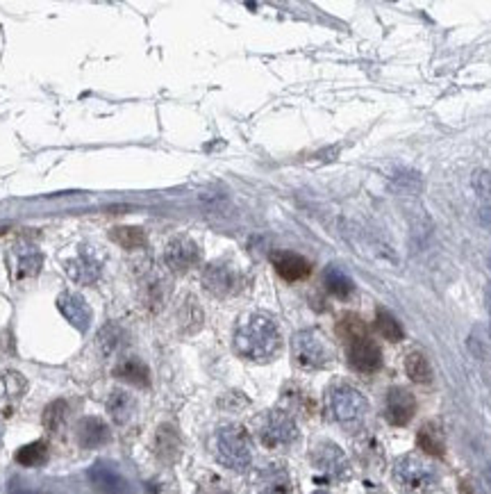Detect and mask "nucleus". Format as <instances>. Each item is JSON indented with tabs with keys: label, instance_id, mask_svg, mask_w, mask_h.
Returning <instances> with one entry per match:
<instances>
[{
	"label": "nucleus",
	"instance_id": "f257e3e1",
	"mask_svg": "<svg viewBox=\"0 0 491 494\" xmlns=\"http://www.w3.org/2000/svg\"><path fill=\"white\" fill-rule=\"evenodd\" d=\"M280 330L275 321L266 315L253 312L239 319L235 328V351L246 360L266 362L280 351Z\"/></svg>",
	"mask_w": 491,
	"mask_h": 494
},
{
	"label": "nucleus",
	"instance_id": "f03ea898",
	"mask_svg": "<svg viewBox=\"0 0 491 494\" xmlns=\"http://www.w3.org/2000/svg\"><path fill=\"white\" fill-rule=\"evenodd\" d=\"M214 451L216 461L232 469V472H246L253 463V446L248 433L241 426H235V424L218 429L214 438Z\"/></svg>",
	"mask_w": 491,
	"mask_h": 494
},
{
	"label": "nucleus",
	"instance_id": "7ed1b4c3",
	"mask_svg": "<svg viewBox=\"0 0 491 494\" xmlns=\"http://www.w3.org/2000/svg\"><path fill=\"white\" fill-rule=\"evenodd\" d=\"M369 410V404L364 394L348 383H334L327 389V412L332 415L334 421L342 426H353V424L361 421Z\"/></svg>",
	"mask_w": 491,
	"mask_h": 494
},
{
	"label": "nucleus",
	"instance_id": "20e7f679",
	"mask_svg": "<svg viewBox=\"0 0 491 494\" xmlns=\"http://www.w3.org/2000/svg\"><path fill=\"white\" fill-rule=\"evenodd\" d=\"M394 478L405 492L428 494L437 485V469L421 456H403L394 465Z\"/></svg>",
	"mask_w": 491,
	"mask_h": 494
},
{
	"label": "nucleus",
	"instance_id": "39448f33",
	"mask_svg": "<svg viewBox=\"0 0 491 494\" xmlns=\"http://www.w3.org/2000/svg\"><path fill=\"white\" fill-rule=\"evenodd\" d=\"M291 353L300 369H323L332 360V353L327 349L325 340L317 330H298L291 340Z\"/></svg>",
	"mask_w": 491,
	"mask_h": 494
},
{
	"label": "nucleus",
	"instance_id": "423d86ee",
	"mask_svg": "<svg viewBox=\"0 0 491 494\" xmlns=\"http://www.w3.org/2000/svg\"><path fill=\"white\" fill-rule=\"evenodd\" d=\"M298 438V426L294 417L285 410H271L266 412L260 421V442L266 449H283Z\"/></svg>",
	"mask_w": 491,
	"mask_h": 494
},
{
	"label": "nucleus",
	"instance_id": "0eeeda50",
	"mask_svg": "<svg viewBox=\"0 0 491 494\" xmlns=\"http://www.w3.org/2000/svg\"><path fill=\"white\" fill-rule=\"evenodd\" d=\"M203 285L214 296H230L241 287V275L228 262H212L203 271Z\"/></svg>",
	"mask_w": 491,
	"mask_h": 494
},
{
	"label": "nucleus",
	"instance_id": "6e6552de",
	"mask_svg": "<svg viewBox=\"0 0 491 494\" xmlns=\"http://www.w3.org/2000/svg\"><path fill=\"white\" fill-rule=\"evenodd\" d=\"M201 260V248L189 237H175L164 248V264L173 273H184L191 267H196Z\"/></svg>",
	"mask_w": 491,
	"mask_h": 494
},
{
	"label": "nucleus",
	"instance_id": "1a4fd4ad",
	"mask_svg": "<svg viewBox=\"0 0 491 494\" xmlns=\"http://www.w3.org/2000/svg\"><path fill=\"white\" fill-rule=\"evenodd\" d=\"M348 362L355 372L359 374H373L380 369L382 364V353L380 347L373 340L357 337L353 342H348Z\"/></svg>",
	"mask_w": 491,
	"mask_h": 494
},
{
	"label": "nucleus",
	"instance_id": "9d476101",
	"mask_svg": "<svg viewBox=\"0 0 491 494\" xmlns=\"http://www.w3.org/2000/svg\"><path fill=\"white\" fill-rule=\"evenodd\" d=\"M57 310H60L62 317L75 330L87 332L91 328L93 312H91L89 303L80 294H75V292H62L60 296H57Z\"/></svg>",
	"mask_w": 491,
	"mask_h": 494
},
{
	"label": "nucleus",
	"instance_id": "9b49d317",
	"mask_svg": "<svg viewBox=\"0 0 491 494\" xmlns=\"http://www.w3.org/2000/svg\"><path fill=\"white\" fill-rule=\"evenodd\" d=\"M312 463L319 472H323L330 478H346L350 472L344 451L332 442H321L317 449L312 451Z\"/></svg>",
	"mask_w": 491,
	"mask_h": 494
},
{
	"label": "nucleus",
	"instance_id": "f8f14e48",
	"mask_svg": "<svg viewBox=\"0 0 491 494\" xmlns=\"http://www.w3.org/2000/svg\"><path fill=\"white\" fill-rule=\"evenodd\" d=\"M416 412V399L409 389L391 387L387 394V404H384V415L394 426H407Z\"/></svg>",
	"mask_w": 491,
	"mask_h": 494
},
{
	"label": "nucleus",
	"instance_id": "ddd939ff",
	"mask_svg": "<svg viewBox=\"0 0 491 494\" xmlns=\"http://www.w3.org/2000/svg\"><path fill=\"white\" fill-rule=\"evenodd\" d=\"M271 262L278 271V275L287 283H296L307 278L310 271H312V264L298 256V253H291V251H275L271 256Z\"/></svg>",
	"mask_w": 491,
	"mask_h": 494
},
{
	"label": "nucleus",
	"instance_id": "4468645a",
	"mask_svg": "<svg viewBox=\"0 0 491 494\" xmlns=\"http://www.w3.org/2000/svg\"><path fill=\"white\" fill-rule=\"evenodd\" d=\"M89 480L100 494H125L127 483L119 474V469L112 467L110 463H96L89 469Z\"/></svg>",
	"mask_w": 491,
	"mask_h": 494
},
{
	"label": "nucleus",
	"instance_id": "2eb2a0df",
	"mask_svg": "<svg viewBox=\"0 0 491 494\" xmlns=\"http://www.w3.org/2000/svg\"><path fill=\"white\" fill-rule=\"evenodd\" d=\"M66 269V275L71 278L73 283L78 285H93L102 273V267H100V260H96L93 256H89V253L82 251L78 258L68 260L64 264Z\"/></svg>",
	"mask_w": 491,
	"mask_h": 494
},
{
	"label": "nucleus",
	"instance_id": "dca6fc26",
	"mask_svg": "<svg viewBox=\"0 0 491 494\" xmlns=\"http://www.w3.org/2000/svg\"><path fill=\"white\" fill-rule=\"evenodd\" d=\"M75 435L80 446H85V449H98V446L107 444L112 438L110 426L100 417H85L78 424Z\"/></svg>",
	"mask_w": 491,
	"mask_h": 494
},
{
	"label": "nucleus",
	"instance_id": "f3484780",
	"mask_svg": "<svg viewBox=\"0 0 491 494\" xmlns=\"http://www.w3.org/2000/svg\"><path fill=\"white\" fill-rule=\"evenodd\" d=\"M14 260H16V278H34L41 271L43 264V253L32 246V244H19L14 248Z\"/></svg>",
	"mask_w": 491,
	"mask_h": 494
},
{
	"label": "nucleus",
	"instance_id": "a211bd4d",
	"mask_svg": "<svg viewBox=\"0 0 491 494\" xmlns=\"http://www.w3.org/2000/svg\"><path fill=\"white\" fill-rule=\"evenodd\" d=\"M114 376L121 378L125 383H132L137 387H148L150 385V372L148 367L139 360V358H125L116 364Z\"/></svg>",
	"mask_w": 491,
	"mask_h": 494
},
{
	"label": "nucleus",
	"instance_id": "6ab92c4d",
	"mask_svg": "<svg viewBox=\"0 0 491 494\" xmlns=\"http://www.w3.org/2000/svg\"><path fill=\"white\" fill-rule=\"evenodd\" d=\"M291 492V480L285 467L271 465L264 469L260 476V494H289Z\"/></svg>",
	"mask_w": 491,
	"mask_h": 494
},
{
	"label": "nucleus",
	"instance_id": "aec40b11",
	"mask_svg": "<svg viewBox=\"0 0 491 494\" xmlns=\"http://www.w3.org/2000/svg\"><path fill=\"white\" fill-rule=\"evenodd\" d=\"M323 283H325V290L330 292L332 296H337V298H348L350 294H353V290H355V285H353V280H350V275L344 269L334 267V264H330V267L325 269Z\"/></svg>",
	"mask_w": 491,
	"mask_h": 494
},
{
	"label": "nucleus",
	"instance_id": "412c9836",
	"mask_svg": "<svg viewBox=\"0 0 491 494\" xmlns=\"http://www.w3.org/2000/svg\"><path fill=\"white\" fill-rule=\"evenodd\" d=\"M416 440H418L421 449H423L426 453H430V456L441 458L443 453H446L443 435H441V429L437 426V424H432V421L423 424V426H421V431H418V438Z\"/></svg>",
	"mask_w": 491,
	"mask_h": 494
},
{
	"label": "nucleus",
	"instance_id": "4be33fe9",
	"mask_svg": "<svg viewBox=\"0 0 491 494\" xmlns=\"http://www.w3.org/2000/svg\"><path fill=\"white\" fill-rule=\"evenodd\" d=\"M107 410L116 424H125L134 412V399L123 389H114L107 399Z\"/></svg>",
	"mask_w": 491,
	"mask_h": 494
},
{
	"label": "nucleus",
	"instance_id": "5701e85b",
	"mask_svg": "<svg viewBox=\"0 0 491 494\" xmlns=\"http://www.w3.org/2000/svg\"><path fill=\"white\" fill-rule=\"evenodd\" d=\"M405 372L409 376V381H414L418 385H428L432 381V369H430V362L423 353L412 351L405 358Z\"/></svg>",
	"mask_w": 491,
	"mask_h": 494
},
{
	"label": "nucleus",
	"instance_id": "b1692460",
	"mask_svg": "<svg viewBox=\"0 0 491 494\" xmlns=\"http://www.w3.org/2000/svg\"><path fill=\"white\" fill-rule=\"evenodd\" d=\"M28 381L19 372H3L0 374V401H16L26 394Z\"/></svg>",
	"mask_w": 491,
	"mask_h": 494
},
{
	"label": "nucleus",
	"instance_id": "393cba45",
	"mask_svg": "<svg viewBox=\"0 0 491 494\" xmlns=\"http://www.w3.org/2000/svg\"><path fill=\"white\" fill-rule=\"evenodd\" d=\"M391 185L401 194H418L423 189V178L414 169H396L391 174Z\"/></svg>",
	"mask_w": 491,
	"mask_h": 494
},
{
	"label": "nucleus",
	"instance_id": "a878e982",
	"mask_svg": "<svg viewBox=\"0 0 491 494\" xmlns=\"http://www.w3.org/2000/svg\"><path fill=\"white\" fill-rule=\"evenodd\" d=\"M110 237L114 239L116 244L127 248V251H134V248H142L146 246V233L142 228H134V226H119L114 228L110 233Z\"/></svg>",
	"mask_w": 491,
	"mask_h": 494
},
{
	"label": "nucleus",
	"instance_id": "bb28decb",
	"mask_svg": "<svg viewBox=\"0 0 491 494\" xmlns=\"http://www.w3.org/2000/svg\"><path fill=\"white\" fill-rule=\"evenodd\" d=\"M46 461H48V444L41 442V440L21 446V449L16 451V463L23 467H39Z\"/></svg>",
	"mask_w": 491,
	"mask_h": 494
},
{
	"label": "nucleus",
	"instance_id": "cd10ccee",
	"mask_svg": "<svg viewBox=\"0 0 491 494\" xmlns=\"http://www.w3.org/2000/svg\"><path fill=\"white\" fill-rule=\"evenodd\" d=\"M376 328L378 332L389 342H401L403 340V326L398 324V319H396L391 312H387V310H378L376 315Z\"/></svg>",
	"mask_w": 491,
	"mask_h": 494
},
{
	"label": "nucleus",
	"instance_id": "c85d7f7f",
	"mask_svg": "<svg viewBox=\"0 0 491 494\" xmlns=\"http://www.w3.org/2000/svg\"><path fill=\"white\" fill-rule=\"evenodd\" d=\"M66 412H68V406H66L64 399L53 401V404H48L43 410V426L48 429L51 433L62 431L64 421H66Z\"/></svg>",
	"mask_w": 491,
	"mask_h": 494
},
{
	"label": "nucleus",
	"instance_id": "c756f323",
	"mask_svg": "<svg viewBox=\"0 0 491 494\" xmlns=\"http://www.w3.org/2000/svg\"><path fill=\"white\" fill-rule=\"evenodd\" d=\"M409 224H412V239L416 244L423 246L428 239L432 237V221L426 214V210H414V214L409 216Z\"/></svg>",
	"mask_w": 491,
	"mask_h": 494
},
{
	"label": "nucleus",
	"instance_id": "7c9ffc66",
	"mask_svg": "<svg viewBox=\"0 0 491 494\" xmlns=\"http://www.w3.org/2000/svg\"><path fill=\"white\" fill-rule=\"evenodd\" d=\"M123 344V330L121 326L110 324L98 332V347L102 353H114L116 349H121Z\"/></svg>",
	"mask_w": 491,
	"mask_h": 494
},
{
	"label": "nucleus",
	"instance_id": "2f4dec72",
	"mask_svg": "<svg viewBox=\"0 0 491 494\" xmlns=\"http://www.w3.org/2000/svg\"><path fill=\"white\" fill-rule=\"evenodd\" d=\"M339 335L344 340L353 342L357 337H364L366 335V328H364V321H361L357 315H346L342 321H339Z\"/></svg>",
	"mask_w": 491,
	"mask_h": 494
},
{
	"label": "nucleus",
	"instance_id": "473e14b6",
	"mask_svg": "<svg viewBox=\"0 0 491 494\" xmlns=\"http://www.w3.org/2000/svg\"><path fill=\"white\" fill-rule=\"evenodd\" d=\"M469 349H471V353L475 355V358H480V360H487L489 355H491V342H489V337L482 335L480 328H475V330L471 332V337H469Z\"/></svg>",
	"mask_w": 491,
	"mask_h": 494
},
{
	"label": "nucleus",
	"instance_id": "72a5a7b5",
	"mask_svg": "<svg viewBox=\"0 0 491 494\" xmlns=\"http://www.w3.org/2000/svg\"><path fill=\"white\" fill-rule=\"evenodd\" d=\"M471 185L480 199H491V174L489 171H482V169L475 171L473 178H471Z\"/></svg>",
	"mask_w": 491,
	"mask_h": 494
},
{
	"label": "nucleus",
	"instance_id": "f704fd0d",
	"mask_svg": "<svg viewBox=\"0 0 491 494\" xmlns=\"http://www.w3.org/2000/svg\"><path fill=\"white\" fill-rule=\"evenodd\" d=\"M480 224L485 228H491V208H482L480 210Z\"/></svg>",
	"mask_w": 491,
	"mask_h": 494
},
{
	"label": "nucleus",
	"instance_id": "c9c22d12",
	"mask_svg": "<svg viewBox=\"0 0 491 494\" xmlns=\"http://www.w3.org/2000/svg\"><path fill=\"white\" fill-rule=\"evenodd\" d=\"M485 301H487V310H489V317H491V283L487 285V290H485Z\"/></svg>",
	"mask_w": 491,
	"mask_h": 494
},
{
	"label": "nucleus",
	"instance_id": "e433bc0d",
	"mask_svg": "<svg viewBox=\"0 0 491 494\" xmlns=\"http://www.w3.org/2000/svg\"><path fill=\"white\" fill-rule=\"evenodd\" d=\"M3 435H5V426H3V421H0V444H3Z\"/></svg>",
	"mask_w": 491,
	"mask_h": 494
},
{
	"label": "nucleus",
	"instance_id": "4c0bfd02",
	"mask_svg": "<svg viewBox=\"0 0 491 494\" xmlns=\"http://www.w3.org/2000/svg\"><path fill=\"white\" fill-rule=\"evenodd\" d=\"M314 494H325V492H314Z\"/></svg>",
	"mask_w": 491,
	"mask_h": 494
}]
</instances>
